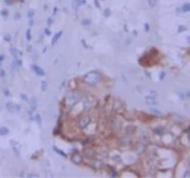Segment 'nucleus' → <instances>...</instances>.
Here are the masks:
<instances>
[{
  "instance_id": "obj_1",
  "label": "nucleus",
  "mask_w": 190,
  "mask_h": 178,
  "mask_svg": "<svg viewBox=\"0 0 190 178\" xmlns=\"http://www.w3.org/2000/svg\"><path fill=\"white\" fill-rule=\"evenodd\" d=\"M101 74H100L99 71H90V73H88L86 75H84L83 77V81L85 82V84L90 85V86H94L96 85L98 82L101 81Z\"/></svg>"
},
{
  "instance_id": "obj_2",
  "label": "nucleus",
  "mask_w": 190,
  "mask_h": 178,
  "mask_svg": "<svg viewBox=\"0 0 190 178\" xmlns=\"http://www.w3.org/2000/svg\"><path fill=\"white\" fill-rule=\"evenodd\" d=\"M80 98H81V95L79 94V92L72 91L71 94L67 95L66 99H64V103H66V106H67L68 108H72V107H74L77 103L80 101Z\"/></svg>"
},
{
  "instance_id": "obj_3",
  "label": "nucleus",
  "mask_w": 190,
  "mask_h": 178,
  "mask_svg": "<svg viewBox=\"0 0 190 178\" xmlns=\"http://www.w3.org/2000/svg\"><path fill=\"white\" fill-rule=\"evenodd\" d=\"M90 123H91V117L88 116V114H80L77 118V127L79 129H85Z\"/></svg>"
},
{
  "instance_id": "obj_4",
  "label": "nucleus",
  "mask_w": 190,
  "mask_h": 178,
  "mask_svg": "<svg viewBox=\"0 0 190 178\" xmlns=\"http://www.w3.org/2000/svg\"><path fill=\"white\" fill-rule=\"evenodd\" d=\"M95 106H96V101H95L94 97H86V98L84 99L83 107H84L85 111H91Z\"/></svg>"
},
{
  "instance_id": "obj_5",
  "label": "nucleus",
  "mask_w": 190,
  "mask_h": 178,
  "mask_svg": "<svg viewBox=\"0 0 190 178\" xmlns=\"http://www.w3.org/2000/svg\"><path fill=\"white\" fill-rule=\"evenodd\" d=\"M72 162L73 163H75V165H80L81 163V161H83V157H81V155L79 154V152H74V154L72 155Z\"/></svg>"
},
{
  "instance_id": "obj_6",
  "label": "nucleus",
  "mask_w": 190,
  "mask_h": 178,
  "mask_svg": "<svg viewBox=\"0 0 190 178\" xmlns=\"http://www.w3.org/2000/svg\"><path fill=\"white\" fill-rule=\"evenodd\" d=\"M32 70L36 73V75H38V76H43L45 75V71L40 68V66H37V65H32Z\"/></svg>"
},
{
  "instance_id": "obj_7",
  "label": "nucleus",
  "mask_w": 190,
  "mask_h": 178,
  "mask_svg": "<svg viewBox=\"0 0 190 178\" xmlns=\"http://www.w3.org/2000/svg\"><path fill=\"white\" fill-rule=\"evenodd\" d=\"M91 167L95 169H98V168H100V167H103V162L99 161V160H94V161L91 162Z\"/></svg>"
},
{
  "instance_id": "obj_8",
  "label": "nucleus",
  "mask_w": 190,
  "mask_h": 178,
  "mask_svg": "<svg viewBox=\"0 0 190 178\" xmlns=\"http://www.w3.org/2000/svg\"><path fill=\"white\" fill-rule=\"evenodd\" d=\"M62 34H63V32H58L57 34H56V36L53 37V39H52V44H56V43L58 42V39L62 37Z\"/></svg>"
},
{
  "instance_id": "obj_9",
  "label": "nucleus",
  "mask_w": 190,
  "mask_h": 178,
  "mask_svg": "<svg viewBox=\"0 0 190 178\" xmlns=\"http://www.w3.org/2000/svg\"><path fill=\"white\" fill-rule=\"evenodd\" d=\"M10 53H11V55L14 56V59H17V58H19V53H17V51H16L15 48H11V49H10Z\"/></svg>"
},
{
  "instance_id": "obj_10",
  "label": "nucleus",
  "mask_w": 190,
  "mask_h": 178,
  "mask_svg": "<svg viewBox=\"0 0 190 178\" xmlns=\"http://www.w3.org/2000/svg\"><path fill=\"white\" fill-rule=\"evenodd\" d=\"M6 107H8V111H9V112H14V111H15V106L11 102L6 103Z\"/></svg>"
},
{
  "instance_id": "obj_11",
  "label": "nucleus",
  "mask_w": 190,
  "mask_h": 178,
  "mask_svg": "<svg viewBox=\"0 0 190 178\" xmlns=\"http://www.w3.org/2000/svg\"><path fill=\"white\" fill-rule=\"evenodd\" d=\"M8 133H9V129H8V128H5V127L0 128V135H6Z\"/></svg>"
},
{
  "instance_id": "obj_12",
  "label": "nucleus",
  "mask_w": 190,
  "mask_h": 178,
  "mask_svg": "<svg viewBox=\"0 0 190 178\" xmlns=\"http://www.w3.org/2000/svg\"><path fill=\"white\" fill-rule=\"evenodd\" d=\"M135 130H136V129H135V127H133V125H128L127 129H126L127 134H133V133H135Z\"/></svg>"
},
{
  "instance_id": "obj_13",
  "label": "nucleus",
  "mask_w": 190,
  "mask_h": 178,
  "mask_svg": "<svg viewBox=\"0 0 190 178\" xmlns=\"http://www.w3.org/2000/svg\"><path fill=\"white\" fill-rule=\"evenodd\" d=\"M154 133H156V134H163V133H164V128H162V127H158L157 129H154Z\"/></svg>"
},
{
  "instance_id": "obj_14",
  "label": "nucleus",
  "mask_w": 190,
  "mask_h": 178,
  "mask_svg": "<svg viewBox=\"0 0 190 178\" xmlns=\"http://www.w3.org/2000/svg\"><path fill=\"white\" fill-rule=\"evenodd\" d=\"M11 145H12V146H15L14 149H15V151H16V155L19 156V155H20V152H19V149H17V147H19V145H17V143H15V141H11Z\"/></svg>"
},
{
  "instance_id": "obj_15",
  "label": "nucleus",
  "mask_w": 190,
  "mask_h": 178,
  "mask_svg": "<svg viewBox=\"0 0 190 178\" xmlns=\"http://www.w3.org/2000/svg\"><path fill=\"white\" fill-rule=\"evenodd\" d=\"M146 102H147V104H154L156 101H154L153 97H147V98H146Z\"/></svg>"
},
{
  "instance_id": "obj_16",
  "label": "nucleus",
  "mask_w": 190,
  "mask_h": 178,
  "mask_svg": "<svg viewBox=\"0 0 190 178\" xmlns=\"http://www.w3.org/2000/svg\"><path fill=\"white\" fill-rule=\"evenodd\" d=\"M94 155V151L93 150H90V149H85V156H93Z\"/></svg>"
},
{
  "instance_id": "obj_17",
  "label": "nucleus",
  "mask_w": 190,
  "mask_h": 178,
  "mask_svg": "<svg viewBox=\"0 0 190 178\" xmlns=\"http://www.w3.org/2000/svg\"><path fill=\"white\" fill-rule=\"evenodd\" d=\"M190 10V5L189 4H185L184 6H183V9H181V11H184V12H188Z\"/></svg>"
},
{
  "instance_id": "obj_18",
  "label": "nucleus",
  "mask_w": 190,
  "mask_h": 178,
  "mask_svg": "<svg viewBox=\"0 0 190 178\" xmlns=\"http://www.w3.org/2000/svg\"><path fill=\"white\" fill-rule=\"evenodd\" d=\"M54 151H56V152H58V154H59V155H62L63 157H67V155H66V154H64V152H63V151H61V150H58V149H57V147H56V146H54Z\"/></svg>"
},
{
  "instance_id": "obj_19",
  "label": "nucleus",
  "mask_w": 190,
  "mask_h": 178,
  "mask_svg": "<svg viewBox=\"0 0 190 178\" xmlns=\"http://www.w3.org/2000/svg\"><path fill=\"white\" fill-rule=\"evenodd\" d=\"M109 173H110V176H112V177H116V176H117V173L115 172V169H112V168L109 171Z\"/></svg>"
},
{
  "instance_id": "obj_20",
  "label": "nucleus",
  "mask_w": 190,
  "mask_h": 178,
  "mask_svg": "<svg viewBox=\"0 0 190 178\" xmlns=\"http://www.w3.org/2000/svg\"><path fill=\"white\" fill-rule=\"evenodd\" d=\"M156 3H157L156 0H148V4H149V6H151V8H153V6L156 5Z\"/></svg>"
},
{
  "instance_id": "obj_21",
  "label": "nucleus",
  "mask_w": 190,
  "mask_h": 178,
  "mask_svg": "<svg viewBox=\"0 0 190 178\" xmlns=\"http://www.w3.org/2000/svg\"><path fill=\"white\" fill-rule=\"evenodd\" d=\"M104 15H105V16H110V15H111V11H110V9H105Z\"/></svg>"
},
{
  "instance_id": "obj_22",
  "label": "nucleus",
  "mask_w": 190,
  "mask_h": 178,
  "mask_svg": "<svg viewBox=\"0 0 190 178\" xmlns=\"http://www.w3.org/2000/svg\"><path fill=\"white\" fill-rule=\"evenodd\" d=\"M26 38H27V41L31 39V32H30V30H27V32H26Z\"/></svg>"
},
{
  "instance_id": "obj_23",
  "label": "nucleus",
  "mask_w": 190,
  "mask_h": 178,
  "mask_svg": "<svg viewBox=\"0 0 190 178\" xmlns=\"http://www.w3.org/2000/svg\"><path fill=\"white\" fill-rule=\"evenodd\" d=\"M186 28H185V26H179V28H178V31L179 32H183V31H185Z\"/></svg>"
},
{
  "instance_id": "obj_24",
  "label": "nucleus",
  "mask_w": 190,
  "mask_h": 178,
  "mask_svg": "<svg viewBox=\"0 0 190 178\" xmlns=\"http://www.w3.org/2000/svg\"><path fill=\"white\" fill-rule=\"evenodd\" d=\"M83 25H85V26H86V25H90V21H89V20H88V19L83 20Z\"/></svg>"
},
{
  "instance_id": "obj_25",
  "label": "nucleus",
  "mask_w": 190,
  "mask_h": 178,
  "mask_svg": "<svg viewBox=\"0 0 190 178\" xmlns=\"http://www.w3.org/2000/svg\"><path fill=\"white\" fill-rule=\"evenodd\" d=\"M41 87H42V90H46V87H47V84H46V81H43V82H42Z\"/></svg>"
},
{
  "instance_id": "obj_26",
  "label": "nucleus",
  "mask_w": 190,
  "mask_h": 178,
  "mask_svg": "<svg viewBox=\"0 0 190 178\" xmlns=\"http://www.w3.org/2000/svg\"><path fill=\"white\" fill-rule=\"evenodd\" d=\"M1 15H3V16H8V15H9V12H8L6 10H3V11H1Z\"/></svg>"
},
{
  "instance_id": "obj_27",
  "label": "nucleus",
  "mask_w": 190,
  "mask_h": 178,
  "mask_svg": "<svg viewBox=\"0 0 190 178\" xmlns=\"http://www.w3.org/2000/svg\"><path fill=\"white\" fill-rule=\"evenodd\" d=\"M5 3H6V4H8V5H11V4H14V1H11V0H6V1H5Z\"/></svg>"
},
{
  "instance_id": "obj_28",
  "label": "nucleus",
  "mask_w": 190,
  "mask_h": 178,
  "mask_svg": "<svg viewBox=\"0 0 190 178\" xmlns=\"http://www.w3.org/2000/svg\"><path fill=\"white\" fill-rule=\"evenodd\" d=\"M5 41H8V42L10 41V36H9V34H6V36H5Z\"/></svg>"
},
{
  "instance_id": "obj_29",
  "label": "nucleus",
  "mask_w": 190,
  "mask_h": 178,
  "mask_svg": "<svg viewBox=\"0 0 190 178\" xmlns=\"http://www.w3.org/2000/svg\"><path fill=\"white\" fill-rule=\"evenodd\" d=\"M31 16H33V11H29V17H31Z\"/></svg>"
},
{
  "instance_id": "obj_30",
  "label": "nucleus",
  "mask_w": 190,
  "mask_h": 178,
  "mask_svg": "<svg viewBox=\"0 0 190 178\" xmlns=\"http://www.w3.org/2000/svg\"><path fill=\"white\" fill-rule=\"evenodd\" d=\"M15 19L19 20V19H20V14H16V15H15Z\"/></svg>"
},
{
  "instance_id": "obj_31",
  "label": "nucleus",
  "mask_w": 190,
  "mask_h": 178,
  "mask_svg": "<svg viewBox=\"0 0 190 178\" xmlns=\"http://www.w3.org/2000/svg\"><path fill=\"white\" fill-rule=\"evenodd\" d=\"M164 75H166L164 73H161V75H159V77H161V79H163V77H164Z\"/></svg>"
},
{
  "instance_id": "obj_32",
  "label": "nucleus",
  "mask_w": 190,
  "mask_h": 178,
  "mask_svg": "<svg viewBox=\"0 0 190 178\" xmlns=\"http://www.w3.org/2000/svg\"><path fill=\"white\" fill-rule=\"evenodd\" d=\"M21 97H22V98H24L25 101H27V97H26V95H22V96H21Z\"/></svg>"
},
{
  "instance_id": "obj_33",
  "label": "nucleus",
  "mask_w": 190,
  "mask_h": 178,
  "mask_svg": "<svg viewBox=\"0 0 190 178\" xmlns=\"http://www.w3.org/2000/svg\"><path fill=\"white\" fill-rule=\"evenodd\" d=\"M5 75V73L3 70H0V76H4Z\"/></svg>"
},
{
  "instance_id": "obj_34",
  "label": "nucleus",
  "mask_w": 190,
  "mask_h": 178,
  "mask_svg": "<svg viewBox=\"0 0 190 178\" xmlns=\"http://www.w3.org/2000/svg\"><path fill=\"white\" fill-rule=\"evenodd\" d=\"M144 28H146V31H149V26H148V25H146V26H144Z\"/></svg>"
},
{
  "instance_id": "obj_35",
  "label": "nucleus",
  "mask_w": 190,
  "mask_h": 178,
  "mask_svg": "<svg viewBox=\"0 0 190 178\" xmlns=\"http://www.w3.org/2000/svg\"><path fill=\"white\" fill-rule=\"evenodd\" d=\"M3 60H4V55H0V63H1Z\"/></svg>"
},
{
  "instance_id": "obj_36",
  "label": "nucleus",
  "mask_w": 190,
  "mask_h": 178,
  "mask_svg": "<svg viewBox=\"0 0 190 178\" xmlns=\"http://www.w3.org/2000/svg\"><path fill=\"white\" fill-rule=\"evenodd\" d=\"M95 5H96V6L99 8V1H98V0H95Z\"/></svg>"
}]
</instances>
